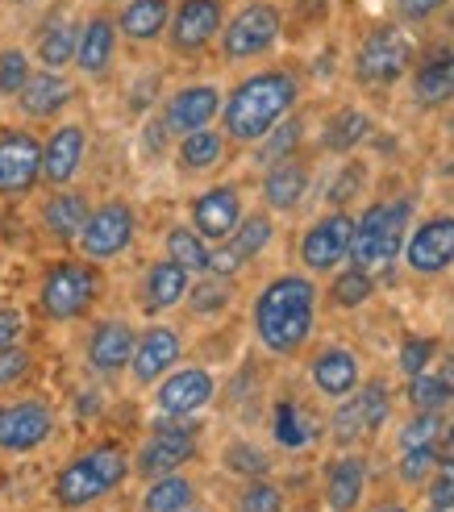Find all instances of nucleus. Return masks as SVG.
<instances>
[{"label":"nucleus","instance_id":"1","mask_svg":"<svg viewBox=\"0 0 454 512\" xmlns=\"http://www.w3.org/2000/svg\"><path fill=\"white\" fill-rule=\"evenodd\" d=\"M321 317V288L305 271H280L250 300V334L271 358H300Z\"/></svg>","mask_w":454,"mask_h":512},{"label":"nucleus","instance_id":"2","mask_svg":"<svg viewBox=\"0 0 454 512\" xmlns=\"http://www.w3.org/2000/svg\"><path fill=\"white\" fill-rule=\"evenodd\" d=\"M305 100V84H300L296 67H259L242 75V80L221 96L217 125L230 146H255L267 138L284 117H292Z\"/></svg>","mask_w":454,"mask_h":512},{"label":"nucleus","instance_id":"3","mask_svg":"<svg viewBox=\"0 0 454 512\" xmlns=\"http://www.w3.org/2000/svg\"><path fill=\"white\" fill-rule=\"evenodd\" d=\"M130 450L121 442H96L80 454H71L67 463L50 479V500L59 512H84L100 504L105 496L121 492L130 483Z\"/></svg>","mask_w":454,"mask_h":512},{"label":"nucleus","instance_id":"4","mask_svg":"<svg viewBox=\"0 0 454 512\" xmlns=\"http://www.w3.org/2000/svg\"><path fill=\"white\" fill-rule=\"evenodd\" d=\"M409 225H413L409 196H380V200L363 204L355 213V229H350V263L371 275L396 267Z\"/></svg>","mask_w":454,"mask_h":512},{"label":"nucleus","instance_id":"5","mask_svg":"<svg viewBox=\"0 0 454 512\" xmlns=\"http://www.w3.org/2000/svg\"><path fill=\"white\" fill-rule=\"evenodd\" d=\"M100 292H105V275H100L96 263L71 254V259H55L42 279H38V313L50 325H71V321H84Z\"/></svg>","mask_w":454,"mask_h":512},{"label":"nucleus","instance_id":"6","mask_svg":"<svg viewBox=\"0 0 454 512\" xmlns=\"http://www.w3.org/2000/svg\"><path fill=\"white\" fill-rule=\"evenodd\" d=\"M413 55H417V46H413V38H409L405 25H396V21L371 25V30L359 38V46H355L350 75H355L359 88L384 92V88H396V84L409 75Z\"/></svg>","mask_w":454,"mask_h":512},{"label":"nucleus","instance_id":"7","mask_svg":"<svg viewBox=\"0 0 454 512\" xmlns=\"http://www.w3.org/2000/svg\"><path fill=\"white\" fill-rule=\"evenodd\" d=\"M284 38V13L271 0H246L242 9L225 13V25L217 34L221 59L225 63H259L267 59Z\"/></svg>","mask_w":454,"mask_h":512},{"label":"nucleus","instance_id":"8","mask_svg":"<svg viewBox=\"0 0 454 512\" xmlns=\"http://www.w3.org/2000/svg\"><path fill=\"white\" fill-rule=\"evenodd\" d=\"M138 238V209L125 196H109L92 204V213L80 229V238H75V254L88 263H117L121 254H130Z\"/></svg>","mask_w":454,"mask_h":512},{"label":"nucleus","instance_id":"9","mask_svg":"<svg viewBox=\"0 0 454 512\" xmlns=\"http://www.w3.org/2000/svg\"><path fill=\"white\" fill-rule=\"evenodd\" d=\"M59 413L46 396H9L0 400V454L25 458L55 442Z\"/></svg>","mask_w":454,"mask_h":512},{"label":"nucleus","instance_id":"10","mask_svg":"<svg viewBox=\"0 0 454 512\" xmlns=\"http://www.w3.org/2000/svg\"><path fill=\"white\" fill-rule=\"evenodd\" d=\"M200 458V429L192 421H159L155 429L130 450V471L146 483L171 471H184Z\"/></svg>","mask_w":454,"mask_h":512},{"label":"nucleus","instance_id":"11","mask_svg":"<svg viewBox=\"0 0 454 512\" xmlns=\"http://www.w3.org/2000/svg\"><path fill=\"white\" fill-rule=\"evenodd\" d=\"M350 229H355V213L350 209H325L317 221H309L296 242L300 271L313 279H325L342 263H350Z\"/></svg>","mask_w":454,"mask_h":512},{"label":"nucleus","instance_id":"12","mask_svg":"<svg viewBox=\"0 0 454 512\" xmlns=\"http://www.w3.org/2000/svg\"><path fill=\"white\" fill-rule=\"evenodd\" d=\"M217 400V375L209 367L180 363L171 367L155 388H150V404H155L159 421H192Z\"/></svg>","mask_w":454,"mask_h":512},{"label":"nucleus","instance_id":"13","mask_svg":"<svg viewBox=\"0 0 454 512\" xmlns=\"http://www.w3.org/2000/svg\"><path fill=\"white\" fill-rule=\"evenodd\" d=\"M400 267L413 279H442L454 271V213H430L409 225L400 246Z\"/></svg>","mask_w":454,"mask_h":512},{"label":"nucleus","instance_id":"14","mask_svg":"<svg viewBox=\"0 0 454 512\" xmlns=\"http://www.w3.org/2000/svg\"><path fill=\"white\" fill-rule=\"evenodd\" d=\"M42 184V138L30 125H0V196L25 200Z\"/></svg>","mask_w":454,"mask_h":512},{"label":"nucleus","instance_id":"15","mask_svg":"<svg viewBox=\"0 0 454 512\" xmlns=\"http://www.w3.org/2000/svg\"><path fill=\"white\" fill-rule=\"evenodd\" d=\"M275 234H280V225L267 209H246L238 229L225 242L213 246L209 254V275H221V279H238L255 259H263V250H271Z\"/></svg>","mask_w":454,"mask_h":512},{"label":"nucleus","instance_id":"16","mask_svg":"<svg viewBox=\"0 0 454 512\" xmlns=\"http://www.w3.org/2000/svg\"><path fill=\"white\" fill-rule=\"evenodd\" d=\"M225 13H230L225 0H175L163 42L171 46V55H180V59L205 55L221 34Z\"/></svg>","mask_w":454,"mask_h":512},{"label":"nucleus","instance_id":"17","mask_svg":"<svg viewBox=\"0 0 454 512\" xmlns=\"http://www.w3.org/2000/svg\"><path fill=\"white\" fill-rule=\"evenodd\" d=\"M309 388L325 400V404H338L346 396H355L359 392V383L367 379V363H363V354L355 346H346V342H330V346H317L309 354Z\"/></svg>","mask_w":454,"mask_h":512},{"label":"nucleus","instance_id":"18","mask_svg":"<svg viewBox=\"0 0 454 512\" xmlns=\"http://www.w3.org/2000/svg\"><path fill=\"white\" fill-rule=\"evenodd\" d=\"M180 363H184V329H175L167 321H150L146 329H138L125 375H130L134 388H155V383Z\"/></svg>","mask_w":454,"mask_h":512},{"label":"nucleus","instance_id":"19","mask_svg":"<svg viewBox=\"0 0 454 512\" xmlns=\"http://www.w3.org/2000/svg\"><path fill=\"white\" fill-rule=\"evenodd\" d=\"M134 338H138V329H134L130 317H100V321H92L88 338H84V367H88V375L100 379V383L121 379L125 367H130Z\"/></svg>","mask_w":454,"mask_h":512},{"label":"nucleus","instance_id":"20","mask_svg":"<svg viewBox=\"0 0 454 512\" xmlns=\"http://www.w3.org/2000/svg\"><path fill=\"white\" fill-rule=\"evenodd\" d=\"M88 125L84 121H55L42 138V184L46 188H71L88 167Z\"/></svg>","mask_w":454,"mask_h":512},{"label":"nucleus","instance_id":"21","mask_svg":"<svg viewBox=\"0 0 454 512\" xmlns=\"http://www.w3.org/2000/svg\"><path fill=\"white\" fill-rule=\"evenodd\" d=\"M221 88L209 80H196V84H180L163 96L159 105V125L167 130V138H184L192 130H205V125H217L221 113Z\"/></svg>","mask_w":454,"mask_h":512},{"label":"nucleus","instance_id":"22","mask_svg":"<svg viewBox=\"0 0 454 512\" xmlns=\"http://www.w3.org/2000/svg\"><path fill=\"white\" fill-rule=\"evenodd\" d=\"M246 213V196L238 184H209L205 192H196L192 204H188V225L196 229L200 238H205L209 246L225 242L238 229Z\"/></svg>","mask_w":454,"mask_h":512},{"label":"nucleus","instance_id":"23","mask_svg":"<svg viewBox=\"0 0 454 512\" xmlns=\"http://www.w3.org/2000/svg\"><path fill=\"white\" fill-rule=\"evenodd\" d=\"M117 46H121V34H117V21L109 9H92L84 21H80V38H75V59L71 67L84 75V80H105L117 63Z\"/></svg>","mask_w":454,"mask_h":512},{"label":"nucleus","instance_id":"24","mask_svg":"<svg viewBox=\"0 0 454 512\" xmlns=\"http://www.w3.org/2000/svg\"><path fill=\"white\" fill-rule=\"evenodd\" d=\"M309 188H313V167L300 155H292L284 163H271L259 175V200L271 217H292L300 204L309 200Z\"/></svg>","mask_w":454,"mask_h":512},{"label":"nucleus","instance_id":"25","mask_svg":"<svg viewBox=\"0 0 454 512\" xmlns=\"http://www.w3.org/2000/svg\"><path fill=\"white\" fill-rule=\"evenodd\" d=\"M409 100L417 109L434 113V109H450L454 105V46H438L430 55H421L409 67Z\"/></svg>","mask_w":454,"mask_h":512},{"label":"nucleus","instance_id":"26","mask_svg":"<svg viewBox=\"0 0 454 512\" xmlns=\"http://www.w3.org/2000/svg\"><path fill=\"white\" fill-rule=\"evenodd\" d=\"M75 100V80L67 71H46L34 67V75L25 80V88L13 96V105L25 121H59Z\"/></svg>","mask_w":454,"mask_h":512},{"label":"nucleus","instance_id":"27","mask_svg":"<svg viewBox=\"0 0 454 512\" xmlns=\"http://www.w3.org/2000/svg\"><path fill=\"white\" fill-rule=\"evenodd\" d=\"M367 496V458L359 450H338L321 471V500L330 512H359Z\"/></svg>","mask_w":454,"mask_h":512},{"label":"nucleus","instance_id":"28","mask_svg":"<svg viewBox=\"0 0 454 512\" xmlns=\"http://www.w3.org/2000/svg\"><path fill=\"white\" fill-rule=\"evenodd\" d=\"M192 288V275L180 267V263H171V259H155L142 279H138V309L150 317V321H159L167 317L171 309H180L184 296Z\"/></svg>","mask_w":454,"mask_h":512},{"label":"nucleus","instance_id":"29","mask_svg":"<svg viewBox=\"0 0 454 512\" xmlns=\"http://www.w3.org/2000/svg\"><path fill=\"white\" fill-rule=\"evenodd\" d=\"M371 134H375V117L363 105H338L321 121L317 150L321 155H330V159H350L371 142Z\"/></svg>","mask_w":454,"mask_h":512},{"label":"nucleus","instance_id":"30","mask_svg":"<svg viewBox=\"0 0 454 512\" xmlns=\"http://www.w3.org/2000/svg\"><path fill=\"white\" fill-rule=\"evenodd\" d=\"M92 213V196L84 188H50V196L38 204V221L46 229V238H55L59 246H75L80 229Z\"/></svg>","mask_w":454,"mask_h":512},{"label":"nucleus","instance_id":"31","mask_svg":"<svg viewBox=\"0 0 454 512\" xmlns=\"http://www.w3.org/2000/svg\"><path fill=\"white\" fill-rule=\"evenodd\" d=\"M75 38H80V17L71 9L46 13L38 34H34V59L46 71H67L75 59Z\"/></svg>","mask_w":454,"mask_h":512},{"label":"nucleus","instance_id":"32","mask_svg":"<svg viewBox=\"0 0 454 512\" xmlns=\"http://www.w3.org/2000/svg\"><path fill=\"white\" fill-rule=\"evenodd\" d=\"M325 425L317 421V413L309 404H300L296 396H284V400H275L271 404V442L288 450V454H300V450H309L317 442V433Z\"/></svg>","mask_w":454,"mask_h":512},{"label":"nucleus","instance_id":"33","mask_svg":"<svg viewBox=\"0 0 454 512\" xmlns=\"http://www.w3.org/2000/svg\"><path fill=\"white\" fill-rule=\"evenodd\" d=\"M117 34L134 46H155L167 34L171 21V0H121V9L113 13Z\"/></svg>","mask_w":454,"mask_h":512},{"label":"nucleus","instance_id":"34","mask_svg":"<svg viewBox=\"0 0 454 512\" xmlns=\"http://www.w3.org/2000/svg\"><path fill=\"white\" fill-rule=\"evenodd\" d=\"M225 155H230V142H225L221 125H205V130L175 138V171L180 175H213Z\"/></svg>","mask_w":454,"mask_h":512},{"label":"nucleus","instance_id":"35","mask_svg":"<svg viewBox=\"0 0 454 512\" xmlns=\"http://www.w3.org/2000/svg\"><path fill=\"white\" fill-rule=\"evenodd\" d=\"M196 504H200V483L188 471L146 479V488L138 496V512H188Z\"/></svg>","mask_w":454,"mask_h":512},{"label":"nucleus","instance_id":"36","mask_svg":"<svg viewBox=\"0 0 454 512\" xmlns=\"http://www.w3.org/2000/svg\"><path fill=\"white\" fill-rule=\"evenodd\" d=\"M330 284L321 288V304H330L334 313H359L363 304L375 296V275L355 267V263H342L334 275H325Z\"/></svg>","mask_w":454,"mask_h":512},{"label":"nucleus","instance_id":"37","mask_svg":"<svg viewBox=\"0 0 454 512\" xmlns=\"http://www.w3.org/2000/svg\"><path fill=\"white\" fill-rule=\"evenodd\" d=\"M209 254H213V246L196 234L192 225H167V234H163V259H171V263H180L192 279L196 275H209Z\"/></svg>","mask_w":454,"mask_h":512},{"label":"nucleus","instance_id":"38","mask_svg":"<svg viewBox=\"0 0 454 512\" xmlns=\"http://www.w3.org/2000/svg\"><path fill=\"white\" fill-rule=\"evenodd\" d=\"M405 404L409 413H450L454 408V383L446 375L430 371H417L405 379Z\"/></svg>","mask_w":454,"mask_h":512},{"label":"nucleus","instance_id":"39","mask_svg":"<svg viewBox=\"0 0 454 512\" xmlns=\"http://www.w3.org/2000/svg\"><path fill=\"white\" fill-rule=\"evenodd\" d=\"M300 146H305V117L292 113L284 117L267 138H259L255 146H250V155H255L259 167H271V163H284L292 155H300Z\"/></svg>","mask_w":454,"mask_h":512},{"label":"nucleus","instance_id":"40","mask_svg":"<svg viewBox=\"0 0 454 512\" xmlns=\"http://www.w3.org/2000/svg\"><path fill=\"white\" fill-rule=\"evenodd\" d=\"M188 304V313L200 317V321H213L221 313H230V304H234V279H221V275H196L192 279V288L184 296Z\"/></svg>","mask_w":454,"mask_h":512},{"label":"nucleus","instance_id":"41","mask_svg":"<svg viewBox=\"0 0 454 512\" xmlns=\"http://www.w3.org/2000/svg\"><path fill=\"white\" fill-rule=\"evenodd\" d=\"M355 400H359V413H363V425H367L371 438H375V433H384L388 421H392V408H396L392 383H388L384 375H367V379L359 383Z\"/></svg>","mask_w":454,"mask_h":512},{"label":"nucleus","instance_id":"42","mask_svg":"<svg viewBox=\"0 0 454 512\" xmlns=\"http://www.w3.org/2000/svg\"><path fill=\"white\" fill-rule=\"evenodd\" d=\"M325 433H330V442L338 450H359L371 433L363 425V413H359V400L346 396L338 404H330V421H325Z\"/></svg>","mask_w":454,"mask_h":512},{"label":"nucleus","instance_id":"43","mask_svg":"<svg viewBox=\"0 0 454 512\" xmlns=\"http://www.w3.org/2000/svg\"><path fill=\"white\" fill-rule=\"evenodd\" d=\"M221 467L230 471L234 479H267L271 475V454L263 446H255L250 438H234L230 446L221 450Z\"/></svg>","mask_w":454,"mask_h":512},{"label":"nucleus","instance_id":"44","mask_svg":"<svg viewBox=\"0 0 454 512\" xmlns=\"http://www.w3.org/2000/svg\"><path fill=\"white\" fill-rule=\"evenodd\" d=\"M363 184H367V163L359 155H350L334 167V179L325 188V209H350V200L363 196Z\"/></svg>","mask_w":454,"mask_h":512},{"label":"nucleus","instance_id":"45","mask_svg":"<svg viewBox=\"0 0 454 512\" xmlns=\"http://www.w3.org/2000/svg\"><path fill=\"white\" fill-rule=\"evenodd\" d=\"M234 512H288V492L271 475L267 479H246L238 488V496H234Z\"/></svg>","mask_w":454,"mask_h":512},{"label":"nucleus","instance_id":"46","mask_svg":"<svg viewBox=\"0 0 454 512\" xmlns=\"http://www.w3.org/2000/svg\"><path fill=\"white\" fill-rule=\"evenodd\" d=\"M446 413H409L396 425V450H417V446H438L442 442Z\"/></svg>","mask_w":454,"mask_h":512},{"label":"nucleus","instance_id":"47","mask_svg":"<svg viewBox=\"0 0 454 512\" xmlns=\"http://www.w3.org/2000/svg\"><path fill=\"white\" fill-rule=\"evenodd\" d=\"M34 75V55L25 46H0V100H13Z\"/></svg>","mask_w":454,"mask_h":512},{"label":"nucleus","instance_id":"48","mask_svg":"<svg viewBox=\"0 0 454 512\" xmlns=\"http://www.w3.org/2000/svg\"><path fill=\"white\" fill-rule=\"evenodd\" d=\"M438 446H417V450H400L396 458V479H400V488H425V479L434 475L438 467Z\"/></svg>","mask_w":454,"mask_h":512},{"label":"nucleus","instance_id":"49","mask_svg":"<svg viewBox=\"0 0 454 512\" xmlns=\"http://www.w3.org/2000/svg\"><path fill=\"white\" fill-rule=\"evenodd\" d=\"M438 342L434 338H417V334H409L405 342H400V350H396V367H400V375H417V371H430L434 367V358H438Z\"/></svg>","mask_w":454,"mask_h":512},{"label":"nucleus","instance_id":"50","mask_svg":"<svg viewBox=\"0 0 454 512\" xmlns=\"http://www.w3.org/2000/svg\"><path fill=\"white\" fill-rule=\"evenodd\" d=\"M454 0H392V13H396V25H430L438 21Z\"/></svg>","mask_w":454,"mask_h":512},{"label":"nucleus","instance_id":"51","mask_svg":"<svg viewBox=\"0 0 454 512\" xmlns=\"http://www.w3.org/2000/svg\"><path fill=\"white\" fill-rule=\"evenodd\" d=\"M30 367H34V354L25 350V342L13 346V350H0V392L21 383L25 375H30Z\"/></svg>","mask_w":454,"mask_h":512},{"label":"nucleus","instance_id":"52","mask_svg":"<svg viewBox=\"0 0 454 512\" xmlns=\"http://www.w3.org/2000/svg\"><path fill=\"white\" fill-rule=\"evenodd\" d=\"M25 342V313L17 304H0V350H13Z\"/></svg>","mask_w":454,"mask_h":512},{"label":"nucleus","instance_id":"53","mask_svg":"<svg viewBox=\"0 0 454 512\" xmlns=\"http://www.w3.org/2000/svg\"><path fill=\"white\" fill-rule=\"evenodd\" d=\"M425 508H442V512H454V483L442 479V475H430L425 479Z\"/></svg>","mask_w":454,"mask_h":512},{"label":"nucleus","instance_id":"54","mask_svg":"<svg viewBox=\"0 0 454 512\" xmlns=\"http://www.w3.org/2000/svg\"><path fill=\"white\" fill-rule=\"evenodd\" d=\"M438 354H442V363H434V371H438V375H446V379L454 383V342H450L446 350H438Z\"/></svg>","mask_w":454,"mask_h":512},{"label":"nucleus","instance_id":"55","mask_svg":"<svg viewBox=\"0 0 454 512\" xmlns=\"http://www.w3.org/2000/svg\"><path fill=\"white\" fill-rule=\"evenodd\" d=\"M434 475H442V479H450V483H454V450H442V454H438Z\"/></svg>","mask_w":454,"mask_h":512},{"label":"nucleus","instance_id":"56","mask_svg":"<svg viewBox=\"0 0 454 512\" xmlns=\"http://www.w3.org/2000/svg\"><path fill=\"white\" fill-rule=\"evenodd\" d=\"M442 446L454 450V413H446V425H442Z\"/></svg>","mask_w":454,"mask_h":512},{"label":"nucleus","instance_id":"57","mask_svg":"<svg viewBox=\"0 0 454 512\" xmlns=\"http://www.w3.org/2000/svg\"><path fill=\"white\" fill-rule=\"evenodd\" d=\"M367 512H409V508L400 504V500H388V504H371Z\"/></svg>","mask_w":454,"mask_h":512},{"label":"nucleus","instance_id":"58","mask_svg":"<svg viewBox=\"0 0 454 512\" xmlns=\"http://www.w3.org/2000/svg\"><path fill=\"white\" fill-rule=\"evenodd\" d=\"M9 5H34V0H9Z\"/></svg>","mask_w":454,"mask_h":512},{"label":"nucleus","instance_id":"59","mask_svg":"<svg viewBox=\"0 0 454 512\" xmlns=\"http://www.w3.org/2000/svg\"><path fill=\"white\" fill-rule=\"evenodd\" d=\"M450 142H454V113H450Z\"/></svg>","mask_w":454,"mask_h":512},{"label":"nucleus","instance_id":"60","mask_svg":"<svg viewBox=\"0 0 454 512\" xmlns=\"http://www.w3.org/2000/svg\"><path fill=\"white\" fill-rule=\"evenodd\" d=\"M188 512H205V508H200V504H196V508H188Z\"/></svg>","mask_w":454,"mask_h":512},{"label":"nucleus","instance_id":"61","mask_svg":"<svg viewBox=\"0 0 454 512\" xmlns=\"http://www.w3.org/2000/svg\"><path fill=\"white\" fill-rule=\"evenodd\" d=\"M425 512H442V508H425Z\"/></svg>","mask_w":454,"mask_h":512},{"label":"nucleus","instance_id":"62","mask_svg":"<svg viewBox=\"0 0 454 512\" xmlns=\"http://www.w3.org/2000/svg\"><path fill=\"white\" fill-rule=\"evenodd\" d=\"M450 325H454V317H450Z\"/></svg>","mask_w":454,"mask_h":512}]
</instances>
